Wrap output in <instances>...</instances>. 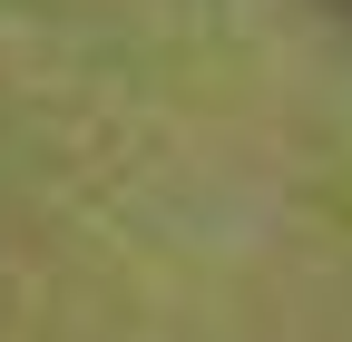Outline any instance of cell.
<instances>
[{
    "label": "cell",
    "instance_id": "6da1fadb",
    "mask_svg": "<svg viewBox=\"0 0 352 342\" xmlns=\"http://www.w3.org/2000/svg\"><path fill=\"white\" fill-rule=\"evenodd\" d=\"M333 10H352V0H333Z\"/></svg>",
    "mask_w": 352,
    "mask_h": 342
}]
</instances>
